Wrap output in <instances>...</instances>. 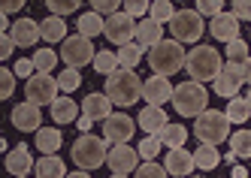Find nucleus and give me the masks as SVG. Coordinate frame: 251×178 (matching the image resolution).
<instances>
[{
    "label": "nucleus",
    "mask_w": 251,
    "mask_h": 178,
    "mask_svg": "<svg viewBox=\"0 0 251 178\" xmlns=\"http://www.w3.org/2000/svg\"><path fill=\"white\" fill-rule=\"evenodd\" d=\"M106 97H109L112 106H133L139 97H142V79L133 73V69H115V73L106 76Z\"/></svg>",
    "instance_id": "obj_1"
},
{
    "label": "nucleus",
    "mask_w": 251,
    "mask_h": 178,
    "mask_svg": "<svg viewBox=\"0 0 251 178\" xmlns=\"http://www.w3.org/2000/svg\"><path fill=\"white\" fill-rule=\"evenodd\" d=\"M221 55H218V48H212V45H194L188 55H185V69H188V76L194 82H215V76L221 73Z\"/></svg>",
    "instance_id": "obj_2"
},
{
    "label": "nucleus",
    "mask_w": 251,
    "mask_h": 178,
    "mask_svg": "<svg viewBox=\"0 0 251 178\" xmlns=\"http://www.w3.org/2000/svg\"><path fill=\"white\" fill-rule=\"evenodd\" d=\"M149 67L154 76H176L178 69H185V48L176 40H160L149 48Z\"/></svg>",
    "instance_id": "obj_3"
},
{
    "label": "nucleus",
    "mask_w": 251,
    "mask_h": 178,
    "mask_svg": "<svg viewBox=\"0 0 251 178\" xmlns=\"http://www.w3.org/2000/svg\"><path fill=\"white\" fill-rule=\"evenodd\" d=\"M170 103H173V109H176L178 115H185V118L194 115V118H197L200 112H206V106H209V91H206L200 82L188 79V82H182V85L173 88Z\"/></svg>",
    "instance_id": "obj_4"
},
{
    "label": "nucleus",
    "mask_w": 251,
    "mask_h": 178,
    "mask_svg": "<svg viewBox=\"0 0 251 178\" xmlns=\"http://www.w3.org/2000/svg\"><path fill=\"white\" fill-rule=\"evenodd\" d=\"M106 154H109V148H106V139L94 136V133H82L76 142H73V148H70V157H73V163L85 172H91L97 166L106 163Z\"/></svg>",
    "instance_id": "obj_5"
},
{
    "label": "nucleus",
    "mask_w": 251,
    "mask_h": 178,
    "mask_svg": "<svg viewBox=\"0 0 251 178\" xmlns=\"http://www.w3.org/2000/svg\"><path fill=\"white\" fill-rule=\"evenodd\" d=\"M194 136L200 139V145H215L218 148V142L230 139V118L224 112H218V109H206L194 121Z\"/></svg>",
    "instance_id": "obj_6"
},
{
    "label": "nucleus",
    "mask_w": 251,
    "mask_h": 178,
    "mask_svg": "<svg viewBox=\"0 0 251 178\" xmlns=\"http://www.w3.org/2000/svg\"><path fill=\"white\" fill-rule=\"evenodd\" d=\"M170 33L176 43H197L203 37V15L197 9H176L170 19Z\"/></svg>",
    "instance_id": "obj_7"
},
{
    "label": "nucleus",
    "mask_w": 251,
    "mask_h": 178,
    "mask_svg": "<svg viewBox=\"0 0 251 178\" xmlns=\"http://www.w3.org/2000/svg\"><path fill=\"white\" fill-rule=\"evenodd\" d=\"M58 79L51 76V73H33L27 82H25V97H27V103H33V106H51L58 100Z\"/></svg>",
    "instance_id": "obj_8"
},
{
    "label": "nucleus",
    "mask_w": 251,
    "mask_h": 178,
    "mask_svg": "<svg viewBox=\"0 0 251 178\" xmlns=\"http://www.w3.org/2000/svg\"><path fill=\"white\" fill-rule=\"evenodd\" d=\"M94 43L88 40V37H82V33H73V37H64V43H61V61L67 64V67H85V64H91L94 61Z\"/></svg>",
    "instance_id": "obj_9"
},
{
    "label": "nucleus",
    "mask_w": 251,
    "mask_h": 178,
    "mask_svg": "<svg viewBox=\"0 0 251 178\" xmlns=\"http://www.w3.org/2000/svg\"><path fill=\"white\" fill-rule=\"evenodd\" d=\"M103 37L109 40V43H118V45L133 43V37H136V22L124 9H118V12L109 15V19H103Z\"/></svg>",
    "instance_id": "obj_10"
},
{
    "label": "nucleus",
    "mask_w": 251,
    "mask_h": 178,
    "mask_svg": "<svg viewBox=\"0 0 251 178\" xmlns=\"http://www.w3.org/2000/svg\"><path fill=\"white\" fill-rule=\"evenodd\" d=\"M106 163H109L112 175H130L139 166V154L127 145V142H118V145H112L109 154H106Z\"/></svg>",
    "instance_id": "obj_11"
},
{
    "label": "nucleus",
    "mask_w": 251,
    "mask_h": 178,
    "mask_svg": "<svg viewBox=\"0 0 251 178\" xmlns=\"http://www.w3.org/2000/svg\"><path fill=\"white\" fill-rule=\"evenodd\" d=\"M133 118L124 115V112H112L109 118H103V139L112 142V145H118V142H127L133 139Z\"/></svg>",
    "instance_id": "obj_12"
},
{
    "label": "nucleus",
    "mask_w": 251,
    "mask_h": 178,
    "mask_svg": "<svg viewBox=\"0 0 251 178\" xmlns=\"http://www.w3.org/2000/svg\"><path fill=\"white\" fill-rule=\"evenodd\" d=\"M40 124H43V112H40V106H33V103H19L12 109V127L15 130H22V133H37L40 130Z\"/></svg>",
    "instance_id": "obj_13"
},
{
    "label": "nucleus",
    "mask_w": 251,
    "mask_h": 178,
    "mask_svg": "<svg viewBox=\"0 0 251 178\" xmlns=\"http://www.w3.org/2000/svg\"><path fill=\"white\" fill-rule=\"evenodd\" d=\"M209 33H212L218 43H233V40H239V19H236L233 12H218V15H212Z\"/></svg>",
    "instance_id": "obj_14"
},
{
    "label": "nucleus",
    "mask_w": 251,
    "mask_h": 178,
    "mask_svg": "<svg viewBox=\"0 0 251 178\" xmlns=\"http://www.w3.org/2000/svg\"><path fill=\"white\" fill-rule=\"evenodd\" d=\"M170 97H173V85L167 76H151L142 82V100L149 106H164Z\"/></svg>",
    "instance_id": "obj_15"
},
{
    "label": "nucleus",
    "mask_w": 251,
    "mask_h": 178,
    "mask_svg": "<svg viewBox=\"0 0 251 178\" xmlns=\"http://www.w3.org/2000/svg\"><path fill=\"white\" fill-rule=\"evenodd\" d=\"M167 175H176V178H188L191 169H194V154L182 145V148H170L167 151Z\"/></svg>",
    "instance_id": "obj_16"
},
{
    "label": "nucleus",
    "mask_w": 251,
    "mask_h": 178,
    "mask_svg": "<svg viewBox=\"0 0 251 178\" xmlns=\"http://www.w3.org/2000/svg\"><path fill=\"white\" fill-rule=\"evenodd\" d=\"M9 37H12L15 45H22V48L37 45V40H40V24L33 22V19H15L12 27H9Z\"/></svg>",
    "instance_id": "obj_17"
},
{
    "label": "nucleus",
    "mask_w": 251,
    "mask_h": 178,
    "mask_svg": "<svg viewBox=\"0 0 251 178\" xmlns=\"http://www.w3.org/2000/svg\"><path fill=\"white\" fill-rule=\"evenodd\" d=\"M136 124L142 127V133H146V136H157V133L164 130L170 121H167V112L160 109V106H146V109L139 112Z\"/></svg>",
    "instance_id": "obj_18"
},
{
    "label": "nucleus",
    "mask_w": 251,
    "mask_h": 178,
    "mask_svg": "<svg viewBox=\"0 0 251 178\" xmlns=\"http://www.w3.org/2000/svg\"><path fill=\"white\" fill-rule=\"evenodd\" d=\"M3 166L9 175H27L33 169V157H30V148L27 145H15L12 151H6V160Z\"/></svg>",
    "instance_id": "obj_19"
},
{
    "label": "nucleus",
    "mask_w": 251,
    "mask_h": 178,
    "mask_svg": "<svg viewBox=\"0 0 251 178\" xmlns=\"http://www.w3.org/2000/svg\"><path fill=\"white\" fill-rule=\"evenodd\" d=\"M136 45L139 48H151L154 43H160L164 40V24H157L154 19H142V22H136Z\"/></svg>",
    "instance_id": "obj_20"
},
{
    "label": "nucleus",
    "mask_w": 251,
    "mask_h": 178,
    "mask_svg": "<svg viewBox=\"0 0 251 178\" xmlns=\"http://www.w3.org/2000/svg\"><path fill=\"white\" fill-rule=\"evenodd\" d=\"M82 112L91 118V121H103V118H109L112 115V103L106 94H88L82 100Z\"/></svg>",
    "instance_id": "obj_21"
},
{
    "label": "nucleus",
    "mask_w": 251,
    "mask_h": 178,
    "mask_svg": "<svg viewBox=\"0 0 251 178\" xmlns=\"http://www.w3.org/2000/svg\"><path fill=\"white\" fill-rule=\"evenodd\" d=\"M33 169H37V178H64L67 175V163L58 154H43L33 163Z\"/></svg>",
    "instance_id": "obj_22"
},
{
    "label": "nucleus",
    "mask_w": 251,
    "mask_h": 178,
    "mask_svg": "<svg viewBox=\"0 0 251 178\" xmlns=\"http://www.w3.org/2000/svg\"><path fill=\"white\" fill-rule=\"evenodd\" d=\"M67 37V22L61 15H49V19L40 22V40L43 43H64Z\"/></svg>",
    "instance_id": "obj_23"
},
{
    "label": "nucleus",
    "mask_w": 251,
    "mask_h": 178,
    "mask_svg": "<svg viewBox=\"0 0 251 178\" xmlns=\"http://www.w3.org/2000/svg\"><path fill=\"white\" fill-rule=\"evenodd\" d=\"M49 109H51L55 124H73L79 118V106H76V100H70V97H58Z\"/></svg>",
    "instance_id": "obj_24"
},
{
    "label": "nucleus",
    "mask_w": 251,
    "mask_h": 178,
    "mask_svg": "<svg viewBox=\"0 0 251 178\" xmlns=\"http://www.w3.org/2000/svg\"><path fill=\"white\" fill-rule=\"evenodd\" d=\"M61 142H64V136H61L58 127H40V130H37V148H40L43 154H58Z\"/></svg>",
    "instance_id": "obj_25"
},
{
    "label": "nucleus",
    "mask_w": 251,
    "mask_h": 178,
    "mask_svg": "<svg viewBox=\"0 0 251 178\" xmlns=\"http://www.w3.org/2000/svg\"><path fill=\"white\" fill-rule=\"evenodd\" d=\"M79 33H82V37H88V40H94V37H100V33H103V15L100 12H85V15H79Z\"/></svg>",
    "instance_id": "obj_26"
},
{
    "label": "nucleus",
    "mask_w": 251,
    "mask_h": 178,
    "mask_svg": "<svg viewBox=\"0 0 251 178\" xmlns=\"http://www.w3.org/2000/svg\"><path fill=\"white\" fill-rule=\"evenodd\" d=\"M142 51H146V48H139L136 43H124V45H118V51H115L118 67H124V69H133V67L142 61Z\"/></svg>",
    "instance_id": "obj_27"
},
{
    "label": "nucleus",
    "mask_w": 251,
    "mask_h": 178,
    "mask_svg": "<svg viewBox=\"0 0 251 178\" xmlns=\"http://www.w3.org/2000/svg\"><path fill=\"white\" fill-rule=\"evenodd\" d=\"M157 139L164 142L167 148H182V145H185V139H188V130L182 127V124H167V127L157 133Z\"/></svg>",
    "instance_id": "obj_28"
},
{
    "label": "nucleus",
    "mask_w": 251,
    "mask_h": 178,
    "mask_svg": "<svg viewBox=\"0 0 251 178\" xmlns=\"http://www.w3.org/2000/svg\"><path fill=\"white\" fill-rule=\"evenodd\" d=\"M221 163V154L215 145H200L194 151V166H200V169H215Z\"/></svg>",
    "instance_id": "obj_29"
},
{
    "label": "nucleus",
    "mask_w": 251,
    "mask_h": 178,
    "mask_svg": "<svg viewBox=\"0 0 251 178\" xmlns=\"http://www.w3.org/2000/svg\"><path fill=\"white\" fill-rule=\"evenodd\" d=\"M230 154L236 157H251V130H236L230 133Z\"/></svg>",
    "instance_id": "obj_30"
},
{
    "label": "nucleus",
    "mask_w": 251,
    "mask_h": 178,
    "mask_svg": "<svg viewBox=\"0 0 251 178\" xmlns=\"http://www.w3.org/2000/svg\"><path fill=\"white\" fill-rule=\"evenodd\" d=\"M33 67H37L40 69V73H51V69H55V64H58V51L55 48H37V51H33Z\"/></svg>",
    "instance_id": "obj_31"
},
{
    "label": "nucleus",
    "mask_w": 251,
    "mask_h": 178,
    "mask_svg": "<svg viewBox=\"0 0 251 178\" xmlns=\"http://www.w3.org/2000/svg\"><path fill=\"white\" fill-rule=\"evenodd\" d=\"M248 64H251V58H248V61H227V64L221 67V73H224L227 79H233L236 85H245V82H248Z\"/></svg>",
    "instance_id": "obj_32"
},
{
    "label": "nucleus",
    "mask_w": 251,
    "mask_h": 178,
    "mask_svg": "<svg viewBox=\"0 0 251 178\" xmlns=\"http://www.w3.org/2000/svg\"><path fill=\"white\" fill-rule=\"evenodd\" d=\"M91 64H94V69H97L100 76H109V73H115V69H118V58H115V51H97Z\"/></svg>",
    "instance_id": "obj_33"
},
{
    "label": "nucleus",
    "mask_w": 251,
    "mask_h": 178,
    "mask_svg": "<svg viewBox=\"0 0 251 178\" xmlns=\"http://www.w3.org/2000/svg\"><path fill=\"white\" fill-rule=\"evenodd\" d=\"M55 79H58V88H61V91H76V88L82 85V76H79L76 67H64L61 76H55Z\"/></svg>",
    "instance_id": "obj_34"
},
{
    "label": "nucleus",
    "mask_w": 251,
    "mask_h": 178,
    "mask_svg": "<svg viewBox=\"0 0 251 178\" xmlns=\"http://www.w3.org/2000/svg\"><path fill=\"white\" fill-rule=\"evenodd\" d=\"M160 148H164V142H160L157 136H146V139H139L136 154H139L142 160H154V157L160 154Z\"/></svg>",
    "instance_id": "obj_35"
},
{
    "label": "nucleus",
    "mask_w": 251,
    "mask_h": 178,
    "mask_svg": "<svg viewBox=\"0 0 251 178\" xmlns=\"http://www.w3.org/2000/svg\"><path fill=\"white\" fill-rule=\"evenodd\" d=\"M230 121H236V124H242L248 115H251V106L245 103V100H239V97H233L230 103H227V112H224Z\"/></svg>",
    "instance_id": "obj_36"
},
{
    "label": "nucleus",
    "mask_w": 251,
    "mask_h": 178,
    "mask_svg": "<svg viewBox=\"0 0 251 178\" xmlns=\"http://www.w3.org/2000/svg\"><path fill=\"white\" fill-rule=\"evenodd\" d=\"M239 88H242V85H236L233 79H227L224 73H218V76H215V94H218V97H227V100H233V97L239 94Z\"/></svg>",
    "instance_id": "obj_37"
},
{
    "label": "nucleus",
    "mask_w": 251,
    "mask_h": 178,
    "mask_svg": "<svg viewBox=\"0 0 251 178\" xmlns=\"http://www.w3.org/2000/svg\"><path fill=\"white\" fill-rule=\"evenodd\" d=\"M173 3H170V0H157V3H151L149 6V19H154L157 24H164V22H170L173 19Z\"/></svg>",
    "instance_id": "obj_38"
},
{
    "label": "nucleus",
    "mask_w": 251,
    "mask_h": 178,
    "mask_svg": "<svg viewBox=\"0 0 251 178\" xmlns=\"http://www.w3.org/2000/svg\"><path fill=\"white\" fill-rule=\"evenodd\" d=\"M46 6L51 15H70L82 6V0H46Z\"/></svg>",
    "instance_id": "obj_39"
},
{
    "label": "nucleus",
    "mask_w": 251,
    "mask_h": 178,
    "mask_svg": "<svg viewBox=\"0 0 251 178\" xmlns=\"http://www.w3.org/2000/svg\"><path fill=\"white\" fill-rule=\"evenodd\" d=\"M133 178H167V169L160 163H151V160H146V163H139Z\"/></svg>",
    "instance_id": "obj_40"
},
{
    "label": "nucleus",
    "mask_w": 251,
    "mask_h": 178,
    "mask_svg": "<svg viewBox=\"0 0 251 178\" xmlns=\"http://www.w3.org/2000/svg\"><path fill=\"white\" fill-rule=\"evenodd\" d=\"M121 6H124V12H127L130 19H142V15H149L151 0H121Z\"/></svg>",
    "instance_id": "obj_41"
},
{
    "label": "nucleus",
    "mask_w": 251,
    "mask_h": 178,
    "mask_svg": "<svg viewBox=\"0 0 251 178\" xmlns=\"http://www.w3.org/2000/svg\"><path fill=\"white\" fill-rule=\"evenodd\" d=\"M227 61H248V43H242V37L227 43Z\"/></svg>",
    "instance_id": "obj_42"
},
{
    "label": "nucleus",
    "mask_w": 251,
    "mask_h": 178,
    "mask_svg": "<svg viewBox=\"0 0 251 178\" xmlns=\"http://www.w3.org/2000/svg\"><path fill=\"white\" fill-rule=\"evenodd\" d=\"M12 91H15V73H9L6 67H0V100L12 97Z\"/></svg>",
    "instance_id": "obj_43"
},
{
    "label": "nucleus",
    "mask_w": 251,
    "mask_h": 178,
    "mask_svg": "<svg viewBox=\"0 0 251 178\" xmlns=\"http://www.w3.org/2000/svg\"><path fill=\"white\" fill-rule=\"evenodd\" d=\"M197 12L200 15H218V12H224V0H197Z\"/></svg>",
    "instance_id": "obj_44"
},
{
    "label": "nucleus",
    "mask_w": 251,
    "mask_h": 178,
    "mask_svg": "<svg viewBox=\"0 0 251 178\" xmlns=\"http://www.w3.org/2000/svg\"><path fill=\"white\" fill-rule=\"evenodd\" d=\"M118 6H121V0H91V9L100 15H112L118 12Z\"/></svg>",
    "instance_id": "obj_45"
},
{
    "label": "nucleus",
    "mask_w": 251,
    "mask_h": 178,
    "mask_svg": "<svg viewBox=\"0 0 251 178\" xmlns=\"http://www.w3.org/2000/svg\"><path fill=\"white\" fill-rule=\"evenodd\" d=\"M15 76H22V79H30L33 73H37V67H33V61L30 58H19L15 61V69H12Z\"/></svg>",
    "instance_id": "obj_46"
},
{
    "label": "nucleus",
    "mask_w": 251,
    "mask_h": 178,
    "mask_svg": "<svg viewBox=\"0 0 251 178\" xmlns=\"http://www.w3.org/2000/svg\"><path fill=\"white\" fill-rule=\"evenodd\" d=\"M233 15L242 22V19H251V0H233Z\"/></svg>",
    "instance_id": "obj_47"
},
{
    "label": "nucleus",
    "mask_w": 251,
    "mask_h": 178,
    "mask_svg": "<svg viewBox=\"0 0 251 178\" xmlns=\"http://www.w3.org/2000/svg\"><path fill=\"white\" fill-rule=\"evenodd\" d=\"M12 48H15L12 37H9V33H0V61H6L12 55Z\"/></svg>",
    "instance_id": "obj_48"
},
{
    "label": "nucleus",
    "mask_w": 251,
    "mask_h": 178,
    "mask_svg": "<svg viewBox=\"0 0 251 178\" xmlns=\"http://www.w3.org/2000/svg\"><path fill=\"white\" fill-rule=\"evenodd\" d=\"M25 3H27V0H0V12H3V15H9V12H19Z\"/></svg>",
    "instance_id": "obj_49"
},
{
    "label": "nucleus",
    "mask_w": 251,
    "mask_h": 178,
    "mask_svg": "<svg viewBox=\"0 0 251 178\" xmlns=\"http://www.w3.org/2000/svg\"><path fill=\"white\" fill-rule=\"evenodd\" d=\"M76 124H79V130H82V133H88V130H91V124H94V121L88 118V115H79V118H76Z\"/></svg>",
    "instance_id": "obj_50"
},
{
    "label": "nucleus",
    "mask_w": 251,
    "mask_h": 178,
    "mask_svg": "<svg viewBox=\"0 0 251 178\" xmlns=\"http://www.w3.org/2000/svg\"><path fill=\"white\" fill-rule=\"evenodd\" d=\"M233 178H248V172H245V166H239V163H236V166H233Z\"/></svg>",
    "instance_id": "obj_51"
},
{
    "label": "nucleus",
    "mask_w": 251,
    "mask_h": 178,
    "mask_svg": "<svg viewBox=\"0 0 251 178\" xmlns=\"http://www.w3.org/2000/svg\"><path fill=\"white\" fill-rule=\"evenodd\" d=\"M0 33H9V19L3 12H0Z\"/></svg>",
    "instance_id": "obj_52"
},
{
    "label": "nucleus",
    "mask_w": 251,
    "mask_h": 178,
    "mask_svg": "<svg viewBox=\"0 0 251 178\" xmlns=\"http://www.w3.org/2000/svg\"><path fill=\"white\" fill-rule=\"evenodd\" d=\"M64 178H91V175H88L85 169H79V172H70V175H64Z\"/></svg>",
    "instance_id": "obj_53"
},
{
    "label": "nucleus",
    "mask_w": 251,
    "mask_h": 178,
    "mask_svg": "<svg viewBox=\"0 0 251 178\" xmlns=\"http://www.w3.org/2000/svg\"><path fill=\"white\" fill-rule=\"evenodd\" d=\"M245 103H248V106H251V88H248V94H245Z\"/></svg>",
    "instance_id": "obj_54"
},
{
    "label": "nucleus",
    "mask_w": 251,
    "mask_h": 178,
    "mask_svg": "<svg viewBox=\"0 0 251 178\" xmlns=\"http://www.w3.org/2000/svg\"><path fill=\"white\" fill-rule=\"evenodd\" d=\"M0 151H6V142L3 139H0Z\"/></svg>",
    "instance_id": "obj_55"
},
{
    "label": "nucleus",
    "mask_w": 251,
    "mask_h": 178,
    "mask_svg": "<svg viewBox=\"0 0 251 178\" xmlns=\"http://www.w3.org/2000/svg\"><path fill=\"white\" fill-rule=\"evenodd\" d=\"M248 85H251V64H248Z\"/></svg>",
    "instance_id": "obj_56"
},
{
    "label": "nucleus",
    "mask_w": 251,
    "mask_h": 178,
    "mask_svg": "<svg viewBox=\"0 0 251 178\" xmlns=\"http://www.w3.org/2000/svg\"><path fill=\"white\" fill-rule=\"evenodd\" d=\"M12 178H30V175H12Z\"/></svg>",
    "instance_id": "obj_57"
},
{
    "label": "nucleus",
    "mask_w": 251,
    "mask_h": 178,
    "mask_svg": "<svg viewBox=\"0 0 251 178\" xmlns=\"http://www.w3.org/2000/svg\"><path fill=\"white\" fill-rule=\"evenodd\" d=\"M109 178H127V175H109Z\"/></svg>",
    "instance_id": "obj_58"
},
{
    "label": "nucleus",
    "mask_w": 251,
    "mask_h": 178,
    "mask_svg": "<svg viewBox=\"0 0 251 178\" xmlns=\"http://www.w3.org/2000/svg\"><path fill=\"white\" fill-rule=\"evenodd\" d=\"M151 3H157V0H151Z\"/></svg>",
    "instance_id": "obj_59"
},
{
    "label": "nucleus",
    "mask_w": 251,
    "mask_h": 178,
    "mask_svg": "<svg viewBox=\"0 0 251 178\" xmlns=\"http://www.w3.org/2000/svg\"><path fill=\"white\" fill-rule=\"evenodd\" d=\"M191 178H194V175H191Z\"/></svg>",
    "instance_id": "obj_60"
}]
</instances>
